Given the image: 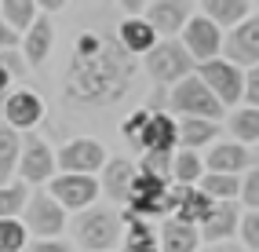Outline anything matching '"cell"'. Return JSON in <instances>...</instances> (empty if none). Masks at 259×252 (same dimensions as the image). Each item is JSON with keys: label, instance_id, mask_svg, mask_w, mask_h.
<instances>
[{"label": "cell", "instance_id": "obj_16", "mask_svg": "<svg viewBox=\"0 0 259 252\" xmlns=\"http://www.w3.org/2000/svg\"><path fill=\"white\" fill-rule=\"evenodd\" d=\"M212 208H215V201H212L208 194H201L197 187H179L171 220H179V223H186V227H201V223L212 216Z\"/></svg>", "mask_w": 259, "mask_h": 252}, {"label": "cell", "instance_id": "obj_25", "mask_svg": "<svg viewBox=\"0 0 259 252\" xmlns=\"http://www.w3.org/2000/svg\"><path fill=\"white\" fill-rule=\"evenodd\" d=\"M219 139V124L215 121H201V117H183L179 121V143L183 150H201Z\"/></svg>", "mask_w": 259, "mask_h": 252}, {"label": "cell", "instance_id": "obj_22", "mask_svg": "<svg viewBox=\"0 0 259 252\" xmlns=\"http://www.w3.org/2000/svg\"><path fill=\"white\" fill-rule=\"evenodd\" d=\"M117 44L128 55H150V48L157 44V33L150 29L146 19H124L120 22V33H117Z\"/></svg>", "mask_w": 259, "mask_h": 252}, {"label": "cell", "instance_id": "obj_32", "mask_svg": "<svg viewBox=\"0 0 259 252\" xmlns=\"http://www.w3.org/2000/svg\"><path fill=\"white\" fill-rule=\"evenodd\" d=\"M29 230L22 227V220H0V252H26Z\"/></svg>", "mask_w": 259, "mask_h": 252}, {"label": "cell", "instance_id": "obj_26", "mask_svg": "<svg viewBox=\"0 0 259 252\" xmlns=\"http://www.w3.org/2000/svg\"><path fill=\"white\" fill-rule=\"evenodd\" d=\"M204 176V161L197 150H176V157H171V183L176 187H194L201 183Z\"/></svg>", "mask_w": 259, "mask_h": 252}, {"label": "cell", "instance_id": "obj_1", "mask_svg": "<svg viewBox=\"0 0 259 252\" xmlns=\"http://www.w3.org/2000/svg\"><path fill=\"white\" fill-rule=\"evenodd\" d=\"M135 77V62L117 37L99 29H84L73 40V59L66 73V99L80 106H110L128 95Z\"/></svg>", "mask_w": 259, "mask_h": 252}, {"label": "cell", "instance_id": "obj_21", "mask_svg": "<svg viewBox=\"0 0 259 252\" xmlns=\"http://www.w3.org/2000/svg\"><path fill=\"white\" fill-rule=\"evenodd\" d=\"M51 44H55V29H51V22L40 15V19L22 33V59L33 62V66H40L48 59V52H51Z\"/></svg>", "mask_w": 259, "mask_h": 252}, {"label": "cell", "instance_id": "obj_14", "mask_svg": "<svg viewBox=\"0 0 259 252\" xmlns=\"http://www.w3.org/2000/svg\"><path fill=\"white\" fill-rule=\"evenodd\" d=\"M19 176L22 183H51L55 179V154H51V146L37 136L22 139V154H19Z\"/></svg>", "mask_w": 259, "mask_h": 252}, {"label": "cell", "instance_id": "obj_15", "mask_svg": "<svg viewBox=\"0 0 259 252\" xmlns=\"http://www.w3.org/2000/svg\"><path fill=\"white\" fill-rule=\"evenodd\" d=\"M248 168H252V154L241 143H215L208 150V161H204V172H223V176H237Z\"/></svg>", "mask_w": 259, "mask_h": 252}, {"label": "cell", "instance_id": "obj_5", "mask_svg": "<svg viewBox=\"0 0 259 252\" xmlns=\"http://www.w3.org/2000/svg\"><path fill=\"white\" fill-rule=\"evenodd\" d=\"M194 73L201 77L204 88H208V92L219 99V106H223V110L241 103V92H245V70L230 66L227 59H212V62H201Z\"/></svg>", "mask_w": 259, "mask_h": 252}, {"label": "cell", "instance_id": "obj_17", "mask_svg": "<svg viewBox=\"0 0 259 252\" xmlns=\"http://www.w3.org/2000/svg\"><path fill=\"white\" fill-rule=\"evenodd\" d=\"M237 223H241V216H237V201H215V208H212V216L204 220L201 227H197V234L204 241H215V245H223L230 238V234L237 230Z\"/></svg>", "mask_w": 259, "mask_h": 252}, {"label": "cell", "instance_id": "obj_9", "mask_svg": "<svg viewBox=\"0 0 259 252\" xmlns=\"http://www.w3.org/2000/svg\"><path fill=\"white\" fill-rule=\"evenodd\" d=\"M22 227L29 234H37L40 241L48 238H59V234L66 230V212L59 201H51L48 194H33L26 201V212H22Z\"/></svg>", "mask_w": 259, "mask_h": 252}, {"label": "cell", "instance_id": "obj_30", "mask_svg": "<svg viewBox=\"0 0 259 252\" xmlns=\"http://www.w3.org/2000/svg\"><path fill=\"white\" fill-rule=\"evenodd\" d=\"M230 132H234V139L245 146V143H259V110L252 106H241L230 113Z\"/></svg>", "mask_w": 259, "mask_h": 252}, {"label": "cell", "instance_id": "obj_35", "mask_svg": "<svg viewBox=\"0 0 259 252\" xmlns=\"http://www.w3.org/2000/svg\"><path fill=\"white\" fill-rule=\"evenodd\" d=\"M241 99H245V106L259 110V66L245 70V92H241Z\"/></svg>", "mask_w": 259, "mask_h": 252}, {"label": "cell", "instance_id": "obj_19", "mask_svg": "<svg viewBox=\"0 0 259 252\" xmlns=\"http://www.w3.org/2000/svg\"><path fill=\"white\" fill-rule=\"evenodd\" d=\"M157 245H161V252H197L201 234H197V227H186L168 216L157 230Z\"/></svg>", "mask_w": 259, "mask_h": 252}, {"label": "cell", "instance_id": "obj_7", "mask_svg": "<svg viewBox=\"0 0 259 252\" xmlns=\"http://www.w3.org/2000/svg\"><path fill=\"white\" fill-rule=\"evenodd\" d=\"M179 44L186 48V55L194 59L197 66L201 62H212L223 52V29H215L201 11H194V19H190L183 26V33H179Z\"/></svg>", "mask_w": 259, "mask_h": 252}, {"label": "cell", "instance_id": "obj_20", "mask_svg": "<svg viewBox=\"0 0 259 252\" xmlns=\"http://www.w3.org/2000/svg\"><path fill=\"white\" fill-rule=\"evenodd\" d=\"M135 176H139V168L132 161H124V157H113V161L102 164V187H106V194L113 201H128V190H132Z\"/></svg>", "mask_w": 259, "mask_h": 252}, {"label": "cell", "instance_id": "obj_37", "mask_svg": "<svg viewBox=\"0 0 259 252\" xmlns=\"http://www.w3.org/2000/svg\"><path fill=\"white\" fill-rule=\"evenodd\" d=\"M19 44H22V37H19L15 29H8L4 22H0V52H15Z\"/></svg>", "mask_w": 259, "mask_h": 252}, {"label": "cell", "instance_id": "obj_29", "mask_svg": "<svg viewBox=\"0 0 259 252\" xmlns=\"http://www.w3.org/2000/svg\"><path fill=\"white\" fill-rule=\"evenodd\" d=\"M29 187L22 179H11L8 187H0V220H19V212H26Z\"/></svg>", "mask_w": 259, "mask_h": 252}, {"label": "cell", "instance_id": "obj_33", "mask_svg": "<svg viewBox=\"0 0 259 252\" xmlns=\"http://www.w3.org/2000/svg\"><path fill=\"white\" fill-rule=\"evenodd\" d=\"M241 205L248 212H259V168H248L241 176Z\"/></svg>", "mask_w": 259, "mask_h": 252}, {"label": "cell", "instance_id": "obj_31", "mask_svg": "<svg viewBox=\"0 0 259 252\" xmlns=\"http://www.w3.org/2000/svg\"><path fill=\"white\" fill-rule=\"evenodd\" d=\"M19 77H22V59L15 52H0V110H4L8 95L19 88Z\"/></svg>", "mask_w": 259, "mask_h": 252}, {"label": "cell", "instance_id": "obj_11", "mask_svg": "<svg viewBox=\"0 0 259 252\" xmlns=\"http://www.w3.org/2000/svg\"><path fill=\"white\" fill-rule=\"evenodd\" d=\"M55 164L70 176H92L106 164V150H102L99 139H70L55 154Z\"/></svg>", "mask_w": 259, "mask_h": 252}, {"label": "cell", "instance_id": "obj_18", "mask_svg": "<svg viewBox=\"0 0 259 252\" xmlns=\"http://www.w3.org/2000/svg\"><path fill=\"white\" fill-rule=\"evenodd\" d=\"M204 19H208L215 29H234V26H241L252 15V4L248 0H204V4L197 8Z\"/></svg>", "mask_w": 259, "mask_h": 252}, {"label": "cell", "instance_id": "obj_12", "mask_svg": "<svg viewBox=\"0 0 259 252\" xmlns=\"http://www.w3.org/2000/svg\"><path fill=\"white\" fill-rule=\"evenodd\" d=\"M0 117H4V128L29 132V128H37L44 121V99L33 92V88H15L8 95L4 110H0Z\"/></svg>", "mask_w": 259, "mask_h": 252}, {"label": "cell", "instance_id": "obj_34", "mask_svg": "<svg viewBox=\"0 0 259 252\" xmlns=\"http://www.w3.org/2000/svg\"><path fill=\"white\" fill-rule=\"evenodd\" d=\"M237 234H241V241H245V248L259 252V212H245V216H241Z\"/></svg>", "mask_w": 259, "mask_h": 252}, {"label": "cell", "instance_id": "obj_27", "mask_svg": "<svg viewBox=\"0 0 259 252\" xmlns=\"http://www.w3.org/2000/svg\"><path fill=\"white\" fill-rule=\"evenodd\" d=\"M19 154H22V136L0 124V187H8L11 176L19 172Z\"/></svg>", "mask_w": 259, "mask_h": 252}, {"label": "cell", "instance_id": "obj_4", "mask_svg": "<svg viewBox=\"0 0 259 252\" xmlns=\"http://www.w3.org/2000/svg\"><path fill=\"white\" fill-rule=\"evenodd\" d=\"M146 70L157 84H179L197 70V62L186 55V48L179 40H157L146 55Z\"/></svg>", "mask_w": 259, "mask_h": 252}, {"label": "cell", "instance_id": "obj_3", "mask_svg": "<svg viewBox=\"0 0 259 252\" xmlns=\"http://www.w3.org/2000/svg\"><path fill=\"white\" fill-rule=\"evenodd\" d=\"M168 110L171 113H183V117H201V121H215L219 124V117L227 113L219 106V99L201 84L197 73H190L186 80L179 84H171V92H168Z\"/></svg>", "mask_w": 259, "mask_h": 252}, {"label": "cell", "instance_id": "obj_8", "mask_svg": "<svg viewBox=\"0 0 259 252\" xmlns=\"http://www.w3.org/2000/svg\"><path fill=\"white\" fill-rule=\"evenodd\" d=\"M48 197L51 201H59L62 212H84V208H92V201L99 197V183L95 176H70V172H62L48 183Z\"/></svg>", "mask_w": 259, "mask_h": 252}, {"label": "cell", "instance_id": "obj_6", "mask_svg": "<svg viewBox=\"0 0 259 252\" xmlns=\"http://www.w3.org/2000/svg\"><path fill=\"white\" fill-rule=\"evenodd\" d=\"M219 59H227L230 66H237V70L259 66V15H248L241 26H234L230 33H223Z\"/></svg>", "mask_w": 259, "mask_h": 252}, {"label": "cell", "instance_id": "obj_10", "mask_svg": "<svg viewBox=\"0 0 259 252\" xmlns=\"http://www.w3.org/2000/svg\"><path fill=\"white\" fill-rule=\"evenodd\" d=\"M143 19L157 33V40H179L183 26L194 19V4H186V0H153V4H146Z\"/></svg>", "mask_w": 259, "mask_h": 252}, {"label": "cell", "instance_id": "obj_13", "mask_svg": "<svg viewBox=\"0 0 259 252\" xmlns=\"http://www.w3.org/2000/svg\"><path fill=\"white\" fill-rule=\"evenodd\" d=\"M132 146H139L143 154H153V150H179V121L171 113H153L150 110Z\"/></svg>", "mask_w": 259, "mask_h": 252}, {"label": "cell", "instance_id": "obj_36", "mask_svg": "<svg viewBox=\"0 0 259 252\" xmlns=\"http://www.w3.org/2000/svg\"><path fill=\"white\" fill-rule=\"evenodd\" d=\"M26 252H73L66 241H59V238H48V241H33Z\"/></svg>", "mask_w": 259, "mask_h": 252}, {"label": "cell", "instance_id": "obj_28", "mask_svg": "<svg viewBox=\"0 0 259 252\" xmlns=\"http://www.w3.org/2000/svg\"><path fill=\"white\" fill-rule=\"evenodd\" d=\"M201 194H208L212 201H234L241 194V176H223V172H204L197 183Z\"/></svg>", "mask_w": 259, "mask_h": 252}, {"label": "cell", "instance_id": "obj_2", "mask_svg": "<svg viewBox=\"0 0 259 252\" xmlns=\"http://www.w3.org/2000/svg\"><path fill=\"white\" fill-rule=\"evenodd\" d=\"M73 238L88 252H110L120 238H124V223L110 208H84L73 220Z\"/></svg>", "mask_w": 259, "mask_h": 252}, {"label": "cell", "instance_id": "obj_23", "mask_svg": "<svg viewBox=\"0 0 259 252\" xmlns=\"http://www.w3.org/2000/svg\"><path fill=\"white\" fill-rule=\"evenodd\" d=\"M40 19V4L37 0H0V22L8 29H15L22 37V33Z\"/></svg>", "mask_w": 259, "mask_h": 252}, {"label": "cell", "instance_id": "obj_24", "mask_svg": "<svg viewBox=\"0 0 259 252\" xmlns=\"http://www.w3.org/2000/svg\"><path fill=\"white\" fill-rule=\"evenodd\" d=\"M124 223L128 230H124V248L120 252H161V245H157V234H153V227H150V220H135V216H124Z\"/></svg>", "mask_w": 259, "mask_h": 252}, {"label": "cell", "instance_id": "obj_38", "mask_svg": "<svg viewBox=\"0 0 259 252\" xmlns=\"http://www.w3.org/2000/svg\"><path fill=\"white\" fill-rule=\"evenodd\" d=\"M204 252H245V248H237V245H227V241H223V245H212V248H204Z\"/></svg>", "mask_w": 259, "mask_h": 252}]
</instances>
